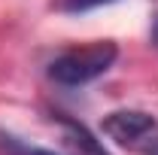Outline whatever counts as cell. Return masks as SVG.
Instances as JSON below:
<instances>
[{
	"mask_svg": "<svg viewBox=\"0 0 158 155\" xmlns=\"http://www.w3.org/2000/svg\"><path fill=\"white\" fill-rule=\"evenodd\" d=\"M155 119L143 110H116L100 122V131L110 140H116L118 146H140L146 137L155 134Z\"/></svg>",
	"mask_w": 158,
	"mask_h": 155,
	"instance_id": "7a4b0ae2",
	"label": "cell"
},
{
	"mask_svg": "<svg viewBox=\"0 0 158 155\" xmlns=\"http://www.w3.org/2000/svg\"><path fill=\"white\" fill-rule=\"evenodd\" d=\"M152 40H155V46H158V21H155V31H152Z\"/></svg>",
	"mask_w": 158,
	"mask_h": 155,
	"instance_id": "52a82bcc",
	"label": "cell"
},
{
	"mask_svg": "<svg viewBox=\"0 0 158 155\" xmlns=\"http://www.w3.org/2000/svg\"><path fill=\"white\" fill-rule=\"evenodd\" d=\"M0 155H55V152H49V149H37V146H27V143L15 140L12 134H3V131H0Z\"/></svg>",
	"mask_w": 158,
	"mask_h": 155,
	"instance_id": "277c9868",
	"label": "cell"
},
{
	"mask_svg": "<svg viewBox=\"0 0 158 155\" xmlns=\"http://www.w3.org/2000/svg\"><path fill=\"white\" fill-rule=\"evenodd\" d=\"M146 155H158V143H152V146H149V152Z\"/></svg>",
	"mask_w": 158,
	"mask_h": 155,
	"instance_id": "8992f818",
	"label": "cell"
},
{
	"mask_svg": "<svg viewBox=\"0 0 158 155\" xmlns=\"http://www.w3.org/2000/svg\"><path fill=\"white\" fill-rule=\"evenodd\" d=\"M103 3H113V0H61L58 9H64V12H85V9H94V6H103Z\"/></svg>",
	"mask_w": 158,
	"mask_h": 155,
	"instance_id": "5b68a950",
	"label": "cell"
},
{
	"mask_svg": "<svg viewBox=\"0 0 158 155\" xmlns=\"http://www.w3.org/2000/svg\"><path fill=\"white\" fill-rule=\"evenodd\" d=\"M58 125H61V140H64L70 155H110L100 146V140L88 134L85 125H79L73 119H58Z\"/></svg>",
	"mask_w": 158,
	"mask_h": 155,
	"instance_id": "3957f363",
	"label": "cell"
},
{
	"mask_svg": "<svg viewBox=\"0 0 158 155\" xmlns=\"http://www.w3.org/2000/svg\"><path fill=\"white\" fill-rule=\"evenodd\" d=\"M118 49L116 43L100 40V43H88L82 49H70L49 64V76L58 85H85L91 79H98L100 73H106L116 61Z\"/></svg>",
	"mask_w": 158,
	"mask_h": 155,
	"instance_id": "6da1fadb",
	"label": "cell"
}]
</instances>
